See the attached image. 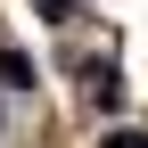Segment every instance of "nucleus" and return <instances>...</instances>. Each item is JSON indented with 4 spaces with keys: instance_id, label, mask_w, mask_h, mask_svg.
Wrapping results in <instances>:
<instances>
[{
    "instance_id": "nucleus-1",
    "label": "nucleus",
    "mask_w": 148,
    "mask_h": 148,
    "mask_svg": "<svg viewBox=\"0 0 148 148\" xmlns=\"http://www.w3.org/2000/svg\"><path fill=\"white\" fill-rule=\"evenodd\" d=\"M0 90H33V58L0 41Z\"/></svg>"
},
{
    "instance_id": "nucleus-2",
    "label": "nucleus",
    "mask_w": 148,
    "mask_h": 148,
    "mask_svg": "<svg viewBox=\"0 0 148 148\" xmlns=\"http://www.w3.org/2000/svg\"><path fill=\"white\" fill-rule=\"evenodd\" d=\"M99 148H148V132H132V123H115V132H107Z\"/></svg>"
},
{
    "instance_id": "nucleus-3",
    "label": "nucleus",
    "mask_w": 148,
    "mask_h": 148,
    "mask_svg": "<svg viewBox=\"0 0 148 148\" xmlns=\"http://www.w3.org/2000/svg\"><path fill=\"white\" fill-rule=\"evenodd\" d=\"M33 8H49V16H66V8H74V0H33Z\"/></svg>"
}]
</instances>
